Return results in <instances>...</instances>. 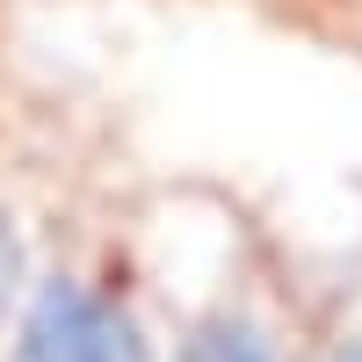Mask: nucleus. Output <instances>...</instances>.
I'll return each mask as SVG.
<instances>
[{"label":"nucleus","mask_w":362,"mask_h":362,"mask_svg":"<svg viewBox=\"0 0 362 362\" xmlns=\"http://www.w3.org/2000/svg\"><path fill=\"white\" fill-rule=\"evenodd\" d=\"M22 362H145L124 312L80 297L73 283H44L22 319Z\"/></svg>","instance_id":"f257e3e1"},{"label":"nucleus","mask_w":362,"mask_h":362,"mask_svg":"<svg viewBox=\"0 0 362 362\" xmlns=\"http://www.w3.org/2000/svg\"><path fill=\"white\" fill-rule=\"evenodd\" d=\"M189 362H276V355L254 326H203L189 341Z\"/></svg>","instance_id":"f03ea898"},{"label":"nucleus","mask_w":362,"mask_h":362,"mask_svg":"<svg viewBox=\"0 0 362 362\" xmlns=\"http://www.w3.org/2000/svg\"><path fill=\"white\" fill-rule=\"evenodd\" d=\"M15 283H22V247H15V232H8V218H0V312H8V297H15Z\"/></svg>","instance_id":"7ed1b4c3"},{"label":"nucleus","mask_w":362,"mask_h":362,"mask_svg":"<svg viewBox=\"0 0 362 362\" xmlns=\"http://www.w3.org/2000/svg\"><path fill=\"white\" fill-rule=\"evenodd\" d=\"M334 362H362V341H355V348H341V355H334Z\"/></svg>","instance_id":"20e7f679"}]
</instances>
